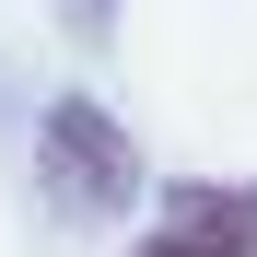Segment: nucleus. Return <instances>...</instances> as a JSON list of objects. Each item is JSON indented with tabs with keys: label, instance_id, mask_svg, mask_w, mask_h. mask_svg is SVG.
<instances>
[{
	"label": "nucleus",
	"instance_id": "2",
	"mask_svg": "<svg viewBox=\"0 0 257 257\" xmlns=\"http://www.w3.org/2000/svg\"><path fill=\"white\" fill-rule=\"evenodd\" d=\"M141 257H257V187H176Z\"/></svg>",
	"mask_w": 257,
	"mask_h": 257
},
{
	"label": "nucleus",
	"instance_id": "1",
	"mask_svg": "<svg viewBox=\"0 0 257 257\" xmlns=\"http://www.w3.org/2000/svg\"><path fill=\"white\" fill-rule=\"evenodd\" d=\"M35 176H47L59 210H82V222H105V210L141 199V152H128V128L105 105H47V128H35Z\"/></svg>",
	"mask_w": 257,
	"mask_h": 257
}]
</instances>
